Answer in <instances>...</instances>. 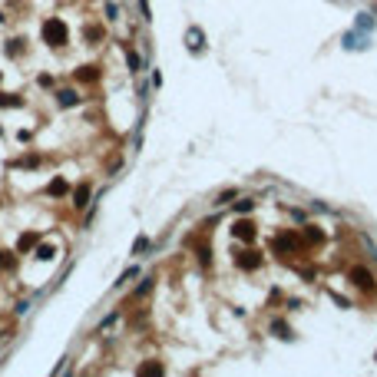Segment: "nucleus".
<instances>
[{
  "label": "nucleus",
  "mask_w": 377,
  "mask_h": 377,
  "mask_svg": "<svg viewBox=\"0 0 377 377\" xmlns=\"http://www.w3.org/2000/svg\"><path fill=\"white\" fill-rule=\"evenodd\" d=\"M67 23H63V20H46L43 23V40H46V43H50V46H63V43H67Z\"/></svg>",
  "instance_id": "obj_1"
},
{
  "label": "nucleus",
  "mask_w": 377,
  "mask_h": 377,
  "mask_svg": "<svg viewBox=\"0 0 377 377\" xmlns=\"http://www.w3.org/2000/svg\"><path fill=\"white\" fill-rule=\"evenodd\" d=\"M351 281L361 285V288H374V278H371L367 268H351Z\"/></svg>",
  "instance_id": "obj_2"
},
{
  "label": "nucleus",
  "mask_w": 377,
  "mask_h": 377,
  "mask_svg": "<svg viewBox=\"0 0 377 377\" xmlns=\"http://www.w3.org/2000/svg\"><path fill=\"white\" fill-rule=\"evenodd\" d=\"M235 238H242V242H252V238H255V225L252 222H235Z\"/></svg>",
  "instance_id": "obj_3"
},
{
  "label": "nucleus",
  "mask_w": 377,
  "mask_h": 377,
  "mask_svg": "<svg viewBox=\"0 0 377 377\" xmlns=\"http://www.w3.org/2000/svg\"><path fill=\"white\" fill-rule=\"evenodd\" d=\"M298 238H295V235H278V238H275V248H278V252H295V248H298Z\"/></svg>",
  "instance_id": "obj_4"
},
{
  "label": "nucleus",
  "mask_w": 377,
  "mask_h": 377,
  "mask_svg": "<svg viewBox=\"0 0 377 377\" xmlns=\"http://www.w3.org/2000/svg\"><path fill=\"white\" fill-rule=\"evenodd\" d=\"M235 262H238V268H258V262H262V258H258V252H242Z\"/></svg>",
  "instance_id": "obj_5"
},
{
  "label": "nucleus",
  "mask_w": 377,
  "mask_h": 377,
  "mask_svg": "<svg viewBox=\"0 0 377 377\" xmlns=\"http://www.w3.org/2000/svg\"><path fill=\"white\" fill-rule=\"evenodd\" d=\"M56 100H60V106H76L79 96L73 93V89H60V93H56Z\"/></svg>",
  "instance_id": "obj_6"
},
{
  "label": "nucleus",
  "mask_w": 377,
  "mask_h": 377,
  "mask_svg": "<svg viewBox=\"0 0 377 377\" xmlns=\"http://www.w3.org/2000/svg\"><path fill=\"white\" fill-rule=\"evenodd\" d=\"M86 202H89V186H79L76 195H73V205H76V209H86Z\"/></svg>",
  "instance_id": "obj_7"
},
{
  "label": "nucleus",
  "mask_w": 377,
  "mask_h": 377,
  "mask_svg": "<svg viewBox=\"0 0 377 377\" xmlns=\"http://www.w3.org/2000/svg\"><path fill=\"white\" fill-rule=\"evenodd\" d=\"M188 46H192V50H202V46H205V37H202V30H192V34H188Z\"/></svg>",
  "instance_id": "obj_8"
},
{
  "label": "nucleus",
  "mask_w": 377,
  "mask_h": 377,
  "mask_svg": "<svg viewBox=\"0 0 377 377\" xmlns=\"http://www.w3.org/2000/svg\"><path fill=\"white\" fill-rule=\"evenodd\" d=\"M46 192H50V195H63V192H67V182H63V179H53Z\"/></svg>",
  "instance_id": "obj_9"
},
{
  "label": "nucleus",
  "mask_w": 377,
  "mask_h": 377,
  "mask_svg": "<svg viewBox=\"0 0 377 377\" xmlns=\"http://www.w3.org/2000/svg\"><path fill=\"white\" fill-rule=\"evenodd\" d=\"M304 238H308V242H314V245H318V242H321V238H324V235L318 232V228H308V232H304Z\"/></svg>",
  "instance_id": "obj_10"
},
{
  "label": "nucleus",
  "mask_w": 377,
  "mask_h": 377,
  "mask_svg": "<svg viewBox=\"0 0 377 377\" xmlns=\"http://www.w3.org/2000/svg\"><path fill=\"white\" fill-rule=\"evenodd\" d=\"M149 248V238H136V245H133V255H139V252H146Z\"/></svg>",
  "instance_id": "obj_11"
},
{
  "label": "nucleus",
  "mask_w": 377,
  "mask_h": 377,
  "mask_svg": "<svg viewBox=\"0 0 377 377\" xmlns=\"http://www.w3.org/2000/svg\"><path fill=\"white\" fill-rule=\"evenodd\" d=\"M37 242V235L34 232H30V235H23V238H20V248H23V252H27V248H30V245H34Z\"/></svg>",
  "instance_id": "obj_12"
},
{
  "label": "nucleus",
  "mask_w": 377,
  "mask_h": 377,
  "mask_svg": "<svg viewBox=\"0 0 377 377\" xmlns=\"http://www.w3.org/2000/svg\"><path fill=\"white\" fill-rule=\"evenodd\" d=\"M37 255H40V258H53V248H50V245H43V248H37Z\"/></svg>",
  "instance_id": "obj_13"
},
{
  "label": "nucleus",
  "mask_w": 377,
  "mask_h": 377,
  "mask_svg": "<svg viewBox=\"0 0 377 377\" xmlns=\"http://www.w3.org/2000/svg\"><path fill=\"white\" fill-rule=\"evenodd\" d=\"M126 60H129V67H133V70H139V56H136L133 50H129V53H126Z\"/></svg>",
  "instance_id": "obj_14"
},
{
  "label": "nucleus",
  "mask_w": 377,
  "mask_h": 377,
  "mask_svg": "<svg viewBox=\"0 0 377 377\" xmlns=\"http://www.w3.org/2000/svg\"><path fill=\"white\" fill-rule=\"evenodd\" d=\"M79 76H83V79H93V76H96V70H93V67H83V70H79Z\"/></svg>",
  "instance_id": "obj_15"
},
{
  "label": "nucleus",
  "mask_w": 377,
  "mask_h": 377,
  "mask_svg": "<svg viewBox=\"0 0 377 377\" xmlns=\"http://www.w3.org/2000/svg\"><path fill=\"white\" fill-rule=\"evenodd\" d=\"M139 371H143V374H146V371H149V374H162V367H159V364H149V367L143 364V367H139Z\"/></svg>",
  "instance_id": "obj_16"
},
{
  "label": "nucleus",
  "mask_w": 377,
  "mask_h": 377,
  "mask_svg": "<svg viewBox=\"0 0 377 377\" xmlns=\"http://www.w3.org/2000/svg\"><path fill=\"white\" fill-rule=\"evenodd\" d=\"M149 288H152V281H149V278H146L143 285H139V291H136V295H149Z\"/></svg>",
  "instance_id": "obj_17"
},
{
  "label": "nucleus",
  "mask_w": 377,
  "mask_h": 377,
  "mask_svg": "<svg viewBox=\"0 0 377 377\" xmlns=\"http://www.w3.org/2000/svg\"><path fill=\"white\" fill-rule=\"evenodd\" d=\"M252 205H255V202H252V199H242V202H238V212H248V209H252Z\"/></svg>",
  "instance_id": "obj_18"
},
{
  "label": "nucleus",
  "mask_w": 377,
  "mask_h": 377,
  "mask_svg": "<svg viewBox=\"0 0 377 377\" xmlns=\"http://www.w3.org/2000/svg\"><path fill=\"white\" fill-rule=\"evenodd\" d=\"M139 7H143V13H146V20L152 17V10H149V0H139Z\"/></svg>",
  "instance_id": "obj_19"
},
{
  "label": "nucleus",
  "mask_w": 377,
  "mask_h": 377,
  "mask_svg": "<svg viewBox=\"0 0 377 377\" xmlns=\"http://www.w3.org/2000/svg\"><path fill=\"white\" fill-rule=\"evenodd\" d=\"M3 265H7V262H3V258H0V268H3Z\"/></svg>",
  "instance_id": "obj_20"
}]
</instances>
